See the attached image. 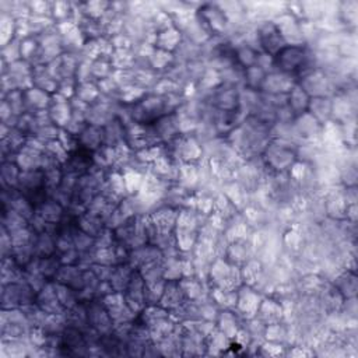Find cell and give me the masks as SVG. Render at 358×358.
<instances>
[{"mask_svg":"<svg viewBox=\"0 0 358 358\" xmlns=\"http://www.w3.org/2000/svg\"><path fill=\"white\" fill-rule=\"evenodd\" d=\"M309 52L302 43H292L282 46L273 56V66L284 74H301L310 64Z\"/></svg>","mask_w":358,"mask_h":358,"instance_id":"1","label":"cell"},{"mask_svg":"<svg viewBox=\"0 0 358 358\" xmlns=\"http://www.w3.org/2000/svg\"><path fill=\"white\" fill-rule=\"evenodd\" d=\"M333 287L338 291V294L347 299L354 298L357 294V277L352 270H347L337 275L336 281L333 282Z\"/></svg>","mask_w":358,"mask_h":358,"instance_id":"2","label":"cell"}]
</instances>
